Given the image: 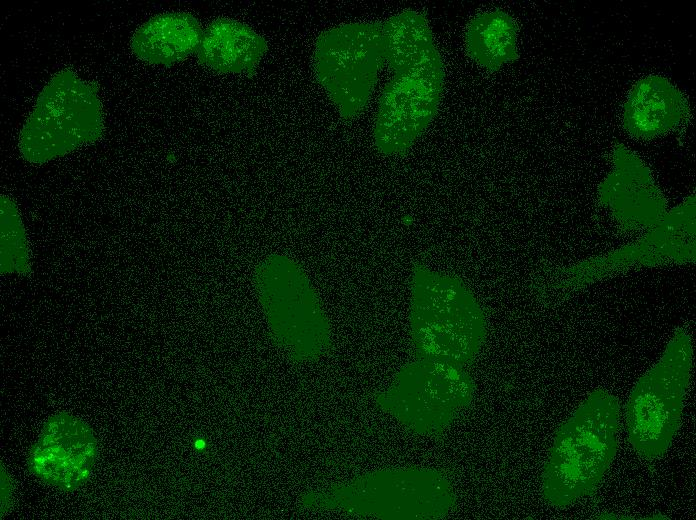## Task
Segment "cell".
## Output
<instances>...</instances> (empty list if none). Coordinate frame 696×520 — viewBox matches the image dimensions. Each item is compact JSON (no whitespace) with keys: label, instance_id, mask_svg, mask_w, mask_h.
<instances>
[{"label":"cell","instance_id":"6da1fadb","mask_svg":"<svg viewBox=\"0 0 696 520\" xmlns=\"http://www.w3.org/2000/svg\"><path fill=\"white\" fill-rule=\"evenodd\" d=\"M448 473L435 468H383L302 495L311 510L337 511L359 518L435 520L456 506Z\"/></svg>","mask_w":696,"mask_h":520},{"label":"cell","instance_id":"7a4b0ae2","mask_svg":"<svg viewBox=\"0 0 696 520\" xmlns=\"http://www.w3.org/2000/svg\"><path fill=\"white\" fill-rule=\"evenodd\" d=\"M695 211L692 194L630 244L573 263L543 265L533 276V291L541 300L561 301L629 271L694 263Z\"/></svg>","mask_w":696,"mask_h":520},{"label":"cell","instance_id":"3957f363","mask_svg":"<svg viewBox=\"0 0 696 520\" xmlns=\"http://www.w3.org/2000/svg\"><path fill=\"white\" fill-rule=\"evenodd\" d=\"M619 426V402L603 389L590 393L559 426L541 479L549 505L570 506L598 488L616 455Z\"/></svg>","mask_w":696,"mask_h":520},{"label":"cell","instance_id":"277c9868","mask_svg":"<svg viewBox=\"0 0 696 520\" xmlns=\"http://www.w3.org/2000/svg\"><path fill=\"white\" fill-rule=\"evenodd\" d=\"M410 334L417 357L470 365L488 334L481 304L458 276L416 262L410 279Z\"/></svg>","mask_w":696,"mask_h":520},{"label":"cell","instance_id":"5b68a950","mask_svg":"<svg viewBox=\"0 0 696 520\" xmlns=\"http://www.w3.org/2000/svg\"><path fill=\"white\" fill-rule=\"evenodd\" d=\"M254 286L273 342L292 361L312 362L332 347L331 327L298 262L270 254L255 268Z\"/></svg>","mask_w":696,"mask_h":520},{"label":"cell","instance_id":"8992f818","mask_svg":"<svg viewBox=\"0 0 696 520\" xmlns=\"http://www.w3.org/2000/svg\"><path fill=\"white\" fill-rule=\"evenodd\" d=\"M693 365L689 333L678 328L633 387L625 408L629 442L647 460L662 457L680 426Z\"/></svg>","mask_w":696,"mask_h":520},{"label":"cell","instance_id":"52a82bcc","mask_svg":"<svg viewBox=\"0 0 696 520\" xmlns=\"http://www.w3.org/2000/svg\"><path fill=\"white\" fill-rule=\"evenodd\" d=\"M96 83L65 68L55 73L39 93L19 138L23 157L44 163L96 141L104 130L102 103Z\"/></svg>","mask_w":696,"mask_h":520},{"label":"cell","instance_id":"ba28073f","mask_svg":"<svg viewBox=\"0 0 696 520\" xmlns=\"http://www.w3.org/2000/svg\"><path fill=\"white\" fill-rule=\"evenodd\" d=\"M474 393V380L465 367L417 357L373 400L411 433L435 437L467 410Z\"/></svg>","mask_w":696,"mask_h":520},{"label":"cell","instance_id":"9c48e42d","mask_svg":"<svg viewBox=\"0 0 696 520\" xmlns=\"http://www.w3.org/2000/svg\"><path fill=\"white\" fill-rule=\"evenodd\" d=\"M384 63L382 22H354L326 30L313 54L317 80L347 120L367 105Z\"/></svg>","mask_w":696,"mask_h":520},{"label":"cell","instance_id":"30bf717a","mask_svg":"<svg viewBox=\"0 0 696 520\" xmlns=\"http://www.w3.org/2000/svg\"><path fill=\"white\" fill-rule=\"evenodd\" d=\"M443 84L441 57L393 73L381 93L374 124V142L380 153L403 155L412 147L438 112Z\"/></svg>","mask_w":696,"mask_h":520},{"label":"cell","instance_id":"8fae6325","mask_svg":"<svg viewBox=\"0 0 696 520\" xmlns=\"http://www.w3.org/2000/svg\"><path fill=\"white\" fill-rule=\"evenodd\" d=\"M99 455V442L91 426L61 411L49 416L31 446L27 468L46 485L73 492L91 477Z\"/></svg>","mask_w":696,"mask_h":520},{"label":"cell","instance_id":"7c38bea8","mask_svg":"<svg viewBox=\"0 0 696 520\" xmlns=\"http://www.w3.org/2000/svg\"><path fill=\"white\" fill-rule=\"evenodd\" d=\"M599 203L625 231L642 232L655 226L668 211L667 200L651 170L621 143L612 150V169L598 187Z\"/></svg>","mask_w":696,"mask_h":520},{"label":"cell","instance_id":"4fadbf2b","mask_svg":"<svg viewBox=\"0 0 696 520\" xmlns=\"http://www.w3.org/2000/svg\"><path fill=\"white\" fill-rule=\"evenodd\" d=\"M689 113L683 93L667 78L649 75L631 88L623 107L625 131L650 140L676 130Z\"/></svg>","mask_w":696,"mask_h":520},{"label":"cell","instance_id":"5bb4252c","mask_svg":"<svg viewBox=\"0 0 696 520\" xmlns=\"http://www.w3.org/2000/svg\"><path fill=\"white\" fill-rule=\"evenodd\" d=\"M203 31L199 20L190 13H160L136 29L130 47L146 63L171 66L197 52Z\"/></svg>","mask_w":696,"mask_h":520},{"label":"cell","instance_id":"9a60e30c","mask_svg":"<svg viewBox=\"0 0 696 520\" xmlns=\"http://www.w3.org/2000/svg\"><path fill=\"white\" fill-rule=\"evenodd\" d=\"M268 49L264 37L230 18L213 20L204 29L196 52L198 62L219 73L253 71Z\"/></svg>","mask_w":696,"mask_h":520},{"label":"cell","instance_id":"2e32d148","mask_svg":"<svg viewBox=\"0 0 696 520\" xmlns=\"http://www.w3.org/2000/svg\"><path fill=\"white\" fill-rule=\"evenodd\" d=\"M384 59L393 73L404 72L440 57L426 17L400 12L382 22Z\"/></svg>","mask_w":696,"mask_h":520},{"label":"cell","instance_id":"e0dca14e","mask_svg":"<svg viewBox=\"0 0 696 520\" xmlns=\"http://www.w3.org/2000/svg\"><path fill=\"white\" fill-rule=\"evenodd\" d=\"M518 26L514 18L502 10L477 14L465 33L468 56L484 69L494 72L518 59Z\"/></svg>","mask_w":696,"mask_h":520}]
</instances>
